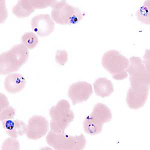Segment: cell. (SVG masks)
Returning <instances> with one entry per match:
<instances>
[{
	"label": "cell",
	"mask_w": 150,
	"mask_h": 150,
	"mask_svg": "<svg viewBox=\"0 0 150 150\" xmlns=\"http://www.w3.org/2000/svg\"><path fill=\"white\" fill-rule=\"evenodd\" d=\"M29 52L24 44L13 47L0 55V73L5 75L18 71L28 60Z\"/></svg>",
	"instance_id": "obj_1"
},
{
	"label": "cell",
	"mask_w": 150,
	"mask_h": 150,
	"mask_svg": "<svg viewBox=\"0 0 150 150\" xmlns=\"http://www.w3.org/2000/svg\"><path fill=\"white\" fill-rule=\"evenodd\" d=\"M50 129L55 133L65 132L75 118V114L71 110L70 103L66 100H61L56 105L50 109Z\"/></svg>",
	"instance_id": "obj_2"
},
{
	"label": "cell",
	"mask_w": 150,
	"mask_h": 150,
	"mask_svg": "<svg viewBox=\"0 0 150 150\" xmlns=\"http://www.w3.org/2000/svg\"><path fill=\"white\" fill-rule=\"evenodd\" d=\"M129 61L116 50H110L104 54L102 59V65L111 74L115 80L121 81L128 76Z\"/></svg>",
	"instance_id": "obj_3"
},
{
	"label": "cell",
	"mask_w": 150,
	"mask_h": 150,
	"mask_svg": "<svg viewBox=\"0 0 150 150\" xmlns=\"http://www.w3.org/2000/svg\"><path fill=\"white\" fill-rule=\"evenodd\" d=\"M127 72L129 75L131 87L135 89H150V66L145 64L141 58H130Z\"/></svg>",
	"instance_id": "obj_4"
},
{
	"label": "cell",
	"mask_w": 150,
	"mask_h": 150,
	"mask_svg": "<svg viewBox=\"0 0 150 150\" xmlns=\"http://www.w3.org/2000/svg\"><path fill=\"white\" fill-rule=\"evenodd\" d=\"M48 145L56 150H82L86 147V140L83 134L67 135L65 132L55 133L50 131L46 137Z\"/></svg>",
	"instance_id": "obj_5"
},
{
	"label": "cell",
	"mask_w": 150,
	"mask_h": 150,
	"mask_svg": "<svg viewBox=\"0 0 150 150\" xmlns=\"http://www.w3.org/2000/svg\"><path fill=\"white\" fill-rule=\"evenodd\" d=\"M52 7V19L57 24L74 25L80 22L83 18L80 9L69 5L66 1H57Z\"/></svg>",
	"instance_id": "obj_6"
},
{
	"label": "cell",
	"mask_w": 150,
	"mask_h": 150,
	"mask_svg": "<svg viewBox=\"0 0 150 150\" xmlns=\"http://www.w3.org/2000/svg\"><path fill=\"white\" fill-rule=\"evenodd\" d=\"M49 130V122L42 116H34L28 123L26 136L31 140H39L46 135Z\"/></svg>",
	"instance_id": "obj_7"
},
{
	"label": "cell",
	"mask_w": 150,
	"mask_h": 150,
	"mask_svg": "<svg viewBox=\"0 0 150 150\" xmlns=\"http://www.w3.org/2000/svg\"><path fill=\"white\" fill-rule=\"evenodd\" d=\"M93 93L91 84L85 81H80L72 84L69 87L68 97L74 106L86 101Z\"/></svg>",
	"instance_id": "obj_8"
},
{
	"label": "cell",
	"mask_w": 150,
	"mask_h": 150,
	"mask_svg": "<svg viewBox=\"0 0 150 150\" xmlns=\"http://www.w3.org/2000/svg\"><path fill=\"white\" fill-rule=\"evenodd\" d=\"M31 26L33 31L42 37L49 36L55 29V24L48 14H40L35 16L31 21Z\"/></svg>",
	"instance_id": "obj_9"
},
{
	"label": "cell",
	"mask_w": 150,
	"mask_h": 150,
	"mask_svg": "<svg viewBox=\"0 0 150 150\" xmlns=\"http://www.w3.org/2000/svg\"><path fill=\"white\" fill-rule=\"evenodd\" d=\"M149 89H135L130 87L127 94L126 102L131 109L144 106L148 97Z\"/></svg>",
	"instance_id": "obj_10"
},
{
	"label": "cell",
	"mask_w": 150,
	"mask_h": 150,
	"mask_svg": "<svg viewBox=\"0 0 150 150\" xmlns=\"http://www.w3.org/2000/svg\"><path fill=\"white\" fill-rule=\"evenodd\" d=\"M26 84V79L22 74L13 73L6 77L4 87L8 92L16 94L24 89Z\"/></svg>",
	"instance_id": "obj_11"
},
{
	"label": "cell",
	"mask_w": 150,
	"mask_h": 150,
	"mask_svg": "<svg viewBox=\"0 0 150 150\" xmlns=\"http://www.w3.org/2000/svg\"><path fill=\"white\" fill-rule=\"evenodd\" d=\"M3 127L7 134L16 139L26 133L27 126L20 120L9 119L3 121Z\"/></svg>",
	"instance_id": "obj_12"
},
{
	"label": "cell",
	"mask_w": 150,
	"mask_h": 150,
	"mask_svg": "<svg viewBox=\"0 0 150 150\" xmlns=\"http://www.w3.org/2000/svg\"><path fill=\"white\" fill-rule=\"evenodd\" d=\"M89 115L95 121L101 124L111 121L112 119L111 110L106 105L102 103L96 104L92 112Z\"/></svg>",
	"instance_id": "obj_13"
},
{
	"label": "cell",
	"mask_w": 150,
	"mask_h": 150,
	"mask_svg": "<svg viewBox=\"0 0 150 150\" xmlns=\"http://www.w3.org/2000/svg\"><path fill=\"white\" fill-rule=\"evenodd\" d=\"M93 85L96 95L102 98L109 97L114 91L112 82L106 78L98 79Z\"/></svg>",
	"instance_id": "obj_14"
},
{
	"label": "cell",
	"mask_w": 150,
	"mask_h": 150,
	"mask_svg": "<svg viewBox=\"0 0 150 150\" xmlns=\"http://www.w3.org/2000/svg\"><path fill=\"white\" fill-rule=\"evenodd\" d=\"M35 11L30 0H20L12 9V12L18 18L29 17Z\"/></svg>",
	"instance_id": "obj_15"
},
{
	"label": "cell",
	"mask_w": 150,
	"mask_h": 150,
	"mask_svg": "<svg viewBox=\"0 0 150 150\" xmlns=\"http://www.w3.org/2000/svg\"><path fill=\"white\" fill-rule=\"evenodd\" d=\"M103 124L98 123L91 117L90 115L86 117L83 122L84 131L91 136L96 135L101 133Z\"/></svg>",
	"instance_id": "obj_16"
},
{
	"label": "cell",
	"mask_w": 150,
	"mask_h": 150,
	"mask_svg": "<svg viewBox=\"0 0 150 150\" xmlns=\"http://www.w3.org/2000/svg\"><path fill=\"white\" fill-rule=\"evenodd\" d=\"M21 42L28 49L32 50L37 46L39 42L38 36L34 33H26L21 38Z\"/></svg>",
	"instance_id": "obj_17"
},
{
	"label": "cell",
	"mask_w": 150,
	"mask_h": 150,
	"mask_svg": "<svg viewBox=\"0 0 150 150\" xmlns=\"http://www.w3.org/2000/svg\"><path fill=\"white\" fill-rule=\"evenodd\" d=\"M150 1L148 3H145L138 11V20L146 24H150Z\"/></svg>",
	"instance_id": "obj_18"
},
{
	"label": "cell",
	"mask_w": 150,
	"mask_h": 150,
	"mask_svg": "<svg viewBox=\"0 0 150 150\" xmlns=\"http://www.w3.org/2000/svg\"><path fill=\"white\" fill-rule=\"evenodd\" d=\"M57 1L54 0H30L32 5L35 9H42L52 6Z\"/></svg>",
	"instance_id": "obj_19"
},
{
	"label": "cell",
	"mask_w": 150,
	"mask_h": 150,
	"mask_svg": "<svg viewBox=\"0 0 150 150\" xmlns=\"http://www.w3.org/2000/svg\"><path fill=\"white\" fill-rule=\"evenodd\" d=\"M2 150H19L20 144L18 140L15 139L8 138L3 143Z\"/></svg>",
	"instance_id": "obj_20"
},
{
	"label": "cell",
	"mask_w": 150,
	"mask_h": 150,
	"mask_svg": "<svg viewBox=\"0 0 150 150\" xmlns=\"http://www.w3.org/2000/svg\"><path fill=\"white\" fill-rule=\"evenodd\" d=\"M15 115V110L12 107H8L2 111L0 113V120L3 121L6 120L13 119Z\"/></svg>",
	"instance_id": "obj_21"
},
{
	"label": "cell",
	"mask_w": 150,
	"mask_h": 150,
	"mask_svg": "<svg viewBox=\"0 0 150 150\" xmlns=\"http://www.w3.org/2000/svg\"><path fill=\"white\" fill-rule=\"evenodd\" d=\"M55 59L57 62L61 65H65L68 61V54L65 50L58 51Z\"/></svg>",
	"instance_id": "obj_22"
},
{
	"label": "cell",
	"mask_w": 150,
	"mask_h": 150,
	"mask_svg": "<svg viewBox=\"0 0 150 150\" xmlns=\"http://www.w3.org/2000/svg\"><path fill=\"white\" fill-rule=\"evenodd\" d=\"M1 109L0 111H2L4 109L8 107L9 106V103L7 97H6L4 94L1 93Z\"/></svg>",
	"instance_id": "obj_23"
}]
</instances>
